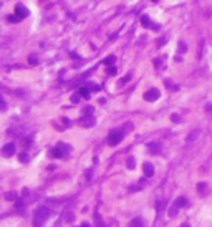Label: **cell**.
Wrapping results in <instances>:
<instances>
[{
    "mask_svg": "<svg viewBox=\"0 0 212 227\" xmlns=\"http://www.w3.org/2000/svg\"><path fill=\"white\" fill-rule=\"evenodd\" d=\"M48 214H50L48 207H45V206L38 207V209L35 211V214H33V226H35V227H42L45 222H47Z\"/></svg>",
    "mask_w": 212,
    "mask_h": 227,
    "instance_id": "6da1fadb",
    "label": "cell"
},
{
    "mask_svg": "<svg viewBox=\"0 0 212 227\" xmlns=\"http://www.w3.org/2000/svg\"><path fill=\"white\" fill-rule=\"evenodd\" d=\"M121 139H123V131H119V129H113V131L108 134V144L109 146H116Z\"/></svg>",
    "mask_w": 212,
    "mask_h": 227,
    "instance_id": "7a4b0ae2",
    "label": "cell"
},
{
    "mask_svg": "<svg viewBox=\"0 0 212 227\" xmlns=\"http://www.w3.org/2000/svg\"><path fill=\"white\" fill-rule=\"evenodd\" d=\"M158 98H159V91L156 88H152V90L144 93V99H146V101H156Z\"/></svg>",
    "mask_w": 212,
    "mask_h": 227,
    "instance_id": "3957f363",
    "label": "cell"
},
{
    "mask_svg": "<svg viewBox=\"0 0 212 227\" xmlns=\"http://www.w3.org/2000/svg\"><path fill=\"white\" fill-rule=\"evenodd\" d=\"M27 15H28V10H27L23 5H17V7H15V17H18V20L25 18Z\"/></svg>",
    "mask_w": 212,
    "mask_h": 227,
    "instance_id": "277c9868",
    "label": "cell"
},
{
    "mask_svg": "<svg viewBox=\"0 0 212 227\" xmlns=\"http://www.w3.org/2000/svg\"><path fill=\"white\" fill-rule=\"evenodd\" d=\"M2 153H4V156H12V154L15 153V144L13 143H8V144H5L4 148H2Z\"/></svg>",
    "mask_w": 212,
    "mask_h": 227,
    "instance_id": "5b68a950",
    "label": "cell"
},
{
    "mask_svg": "<svg viewBox=\"0 0 212 227\" xmlns=\"http://www.w3.org/2000/svg\"><path fill=\"white\" fill-rule=\"evenodd\" d=\"M152 174H154V167H152V164L146 163L144 164V176H146V178H151Z\"/></svg>",
    "mask_w": 212,
    "mask_h": 227,
    "instance_id": "8992f818",
    "label": "cell"
},
{
    "mask_svg": "<svg viewBox=\"0 0 212 227\" xmlns=\"http://www.w3.org/2000/svg\"><path fill=\"white\" fill-rule=\"evenodd\" d=\"M174 204H176V206L181 209V207L187 206V199H186V197H177V199H176V202H174Z\"/></svg>",
    "mask_w": 212,
    "mask_h": 227,
    "instance_id": "52a82bcc",
    "label": "cell"
},
{
    "mask_svg": "<svg viewBox=\"0 0 212 227\" xmlns=\"http://www.w3.org/2000/svg\"><path fill=\"white\" fill-rule=\"evenodd\" d=\"M177 212H179V207L176 206V204H174L173 207H171V209H169V216L173 217V216H177Z\"/></svg>",
    "mask_w": 212,
    "mask_h": 227,
    "instance_id": "ba28073f",
    "label": "cell"
},
{
    "mask_svg": "<svg viewBox=\"0 0 212 227\" xmlns=\"http://www.w3.org/2000/svg\"><path fill=\"white\" fill-rule=\"evenodd\" d=\"M81 124H85V126H90V124H93V116L83 118V119H81Z\"/></svg>",
    "mask_w": 212,
    "mask_h": 227,
    "instance_id": "9c48e42d",
    "label": "cell"
},
{
    "mask_svg": "<svg viewBox=\"0 0 212 227\" xmlns=\"http://www.w3.org/2000/svg\"><path fill=\"white\" fill-rule=\"evenodd\" d=\"M131 227H143V220L138 217V219H134L133 220V224H131Z\"/></svg>",
    "mask_w": 212,
    "mask_h": 227,
    "instance_id": "30bf717a",
    "label": "cell"
},
{
    "mask_svg": "<svg viewBox=\"0 0 212 227\" xmlns=\"http://www.w3.org/2000/svg\"><path fill=\"white\" fill-rule=\"evenodd\" d=\"M78 93L83 96V98H88V95H90V93H88V88H80Z\"/></svg>",
    "mask_w": 212,
    "mask_h": 227,
    "instance_id": "8fae6325",
    "label": "cell"
},
{
    "mask_svg": "<svg viewBox=\"0 0 212 227\" xmlns=\"http://www.w3.org/2000/svg\"><path fill=\"white\" fill-rule=\"evenodd\" d=\"M141 22H143L144 27H151V22H149V18H147V17H141Z\"/></svg>",
    "mask_w": 212,
    "mask_h": 227,
    "instance_id": "7c38bea8",
    "label": "cell"
},
{
    "mask_svg": "<svg viewBox=\"0 0 212 227\" xmlns=\"http://www.w3.org/2000/svg\"><path fill=\"white\" fill-rule=\"evenodd\" d=\"M113 61H115V57H108L106 60H104V65H111Z\"/></svg>",
    "mask_w": 212,
    "mask_h": 227,
    "instance_id": "4fadbf2b",
    "label": "cell"
},
{
    "mask_svg": "<svg viewBox=\"0 0 212 227\" xmlns=\"http://www.w3.org/2000/svg\"><path fill=\"white\" fill-rule=\"evenodd\" d=\"M80 96H81V95H80V93H78V95H73V96H71V101H73V103H76V101H80Z\"/></svg>",
    "mask_w": 212,
    "mask_h": 227,
    "instance_id": "5bb4252c",
    "label": "cell"
},
{
    "mask_svg": "<svg viewBox=\"0 0 212 227\" xmlns=\"http://www.w3.org/2000/svg\"><path fill=\"white\" fill-rule=\"evenodd\" d=\"M20 161H22V163L28 161V156H27V154H20Z\"/></svg>",
    "mask_w": 212,
    "mask_h": 227,
    "instance_id": "9a60e30c",
    "label": "cell"
},
{
    "mask_svg": "<svg viewBox=\"0 0 212 227\" xmlns=\"http://www.w3.org/2000/svg\"><path fill=\"white\" fill-rule=\"evenodd\" d=\"M15 197H17V194H7V199H8V201H12V199H15Z\"/></svg>",
    "mask_w": 212,
    "mask_h": 227,
    "instance_id": "2e32d148",
    "label": "cell"
},
{
    "mask_svg": "<svg viewBox=\"0 0 212 227\" xmlns=\"http://www.w3.org/2000/svg\"><path fill=\"white\" fill-rule=\"evenodd\" d=\"M197 189H199V191H204V189H205V184H204V182H202V184H199Z\"/></svg>",
    "mask_w": 212,
    "mask_h": 227,
    "instance_id": "e0dca14e",
    "label": "cell"
},
{
    "mask_svg": "<svg viewBox=\"0 0 212 227\" xmlns=\"http://www.w3.org/2000/svg\"><path fill=\"white\" fill-rule=\"evenodd\" d=\"M128 166H129V167H134V161H133V159H128Z\"/></svg>",
    "mask_w": 212,
    "mask_h": 227,
    "instance_id": "ac0fdd59",
    "label": "cell"
},
{
    "mask_svg": "<svg viewBox=\"0 0 212 227\" xmlns=\"http://www.w3.org/2000/svg\"><path fill=\"white\" fill-rule=\"evenodd\" d=\"M181 227H189V224H182V226H181Z\"/></svg>",
    "mask_w": 212,
    "mask_h": 227,
    "instance_id": "d6986e66",
    "label": "cell"
},
{
    "mask_svg": "<svg viewBox=\"0 0 212 227\" xmlns=\"http://www.w3.org/2000/svg\"><path fill=\"white\" fill-rule=\"evenodd\" d=\"M81 227H90V226H88V224H83V226Z\"/></svg>",
    "mask_w": 212,
    "mask_h": 227,
    "instance_id": "ffe728a7",
    "label": "cell"
}]
</instances>
